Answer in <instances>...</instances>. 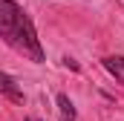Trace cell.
Instances as JSON below:
<instances>
[{
  "label": "cell",
  "mask_w": 124,
  "mask_h": 121,
  "mask_svg": "<svg viewBox=\"0 0 124 121\" xmlns=\"http://www.w3.org/2000/svg\"><path fill=\"white\" fill-rule=\"evenodd\" d=\"M0 38L17 55L35 60V63H43V46L38 40L35 23L15 0H0Z\"/></svg>",
  "instance_id": "obj_1"
},
{
  "label": "cell",
  "mask_w": 124,
  "mask_h": 121,
  "mask_svg": "<svg viewBox=\"0 0 124 121\" xmlns=\"http://www.w3.org/2000/svg\"><path fill=\"white\" fill-rule=\"evenodd\" d=\"M0 95L9 98V101H15V104H23V90H20V87L15 84V78L6 75V72H0Z\"/></svg>",
  "instance_id": "obj_2"
},
{
  "label": "cell",
  "mask_w": 124,
  "mask_h": 121,
  "mask_svg": "<svg viewBox=\"0 0 124 121\" xmlns=\"http://www.w3.org/2000/svg\"><path fill=\"white\" fill-rule=\"evenodd\" d=\"M101 63H104V69H107L118 84H124V58H121V55H107Z\"/></svg>",
  "instance_id": "obj_3"
},
{
  "label": "cell",
  "mask_w": 124,
  "mask_h": 121,
  "mask_svg": "<svg viewBox=\"0 0 124 121\" xmlns=\"http://www.w3.org/2000/svg\"><path fill=\"white\" fill-rule=\"evenodd\" d=\"M58 113H61V121H75V107L63 92L58 95Z\"/></svg>",
  "instance_id": "obj_4"
},
{
  "label": "cell",
  "mask_w": 124,
  "mask_h": 121,
  "mask_svg": "<svg viewBox=\"0 0 124 121\" xmlns=\"http://www.w3.org/2000/svg\"><path fill=\"white\" fill-rule=\"evenodd\" d=\"M63 66H69V69H78V63H75L72 58H63Z\"/></svg>",
  "instance_id": "obj_5"
},
{
  "label": "cell",
  "mask_w": 124,
  "mask_h": 121,
  "mask_svg": "<svg viewBox=\"0 0 124 121\" xmlns=\"http://www.w3.org/2000/svg\"><path fill=\"white\" fill-rule=\"evenodd\" d=\"M26 121H40V118H35V115H29V118H26Z\"/></svg>",
  "instance_id": "obj_6"
}]
</instances>
